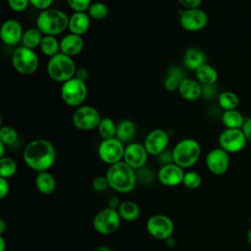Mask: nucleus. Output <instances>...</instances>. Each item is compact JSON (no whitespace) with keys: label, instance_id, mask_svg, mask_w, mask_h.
<instances>
[{"label":"nucleus","instance_id":"1","mask_svg":"<svg viewBox=\"0 0 251 251\" xmlns=\"http://www.w3.org/2000/svg\"><path fill=\"white\" fill-rule=\"evenodd\" d=\"M23 159L30 170L36 173L46 172L56 162V149L47 139H34L25 145Z\"/></svg>","mask_w":251,"mask_h":251},{"label":"nucleus","instance_id":"2","mask_svg":"<svg viewBox=\"0 0 251 251\" xmlns=\"http://www.w3.org/2000/svg\"><path fill=\"white\" fill-rule=\"evenodd\" d=\"M105 176L110 188L121 194L131 192L137 184L135 170L124 161L109 166Z\"/></svg>","mask_w":251,"mask_h":251},{"label":"nucleus","instance_id":"3","mask_svg":"<svg viewBox=\"0 0 251 251\" xmlns=\"http://www.w3.org/2000/svg\"><path fill=\"white\" fill-rule=\"evenodd\" d=\"M70 17L59 9L42 11L36 19V27L43 35H57L69 27Z\"/></svg>","mask_w":251,"mask_h":251},{"label":"nucleus","instance_id":"4","mask_svg":"<svg viewBox=\"0 0 251 251\" xmlns=\"http://www.w3.org/2000/svg\"><path fill=\"white\" fill-rule=\"evenodd\" d=\"M201 155V146L193 138H184L179 140L173 148L174 163L182 169H188L194 166Z\"/></svg>","mask_w":251,"mask_h":251},{"label":"nucleus","instance_id":"5","mask_svg":"<svg viewBox=\"0 0 251 251\" xmlns=\"http://www.w3.org/2000/svg\"><path fill=\"white\" fill-rule=\"evenodd\" d=\"M47 73L53 80L65 82L73 78L76 74L75 64L72 57L60 52L49 59Z\"/></svg>","mask_w":251,"mask_h":251},{"label":"nucleus","instance_id":"6","mask_svg":"<svg viewBox=\"0 0 251 251\" xmlns=\"http://www.w3.org/2000/svg\"><path fill=\"white\" fill-rule=\"evenodd\" d=\"M87 96V86L84 80L74 76L63 82L61 86V98L65 104L72 107H79Z\"/></svg>","mask_w":251,"mask_h":251},{"label":"nucleus","instance_id":"7","mask_svg":"<svg viewBox=\"0 0 251 251\" xmlns=\"http://www.w3.org/2000/svg\"><path fill=\"white\" fill-rule=\"evenodd\" d=\"M121 222L122 219L118 210L106 207L95 214L92 220V226L99 234L110 235L119 229Z\"/></svg>","mask_w":251,"mask_h":251},{"label":"nucleus","instance_id":"8","mask_svg":"<svg viewBox=\"0 0 251 251\" xmlns=\"http://www.w3.org/2000/svg\"><path fill=\"white\" fill-rule=\"evenodd\" d=\"M12 65L19 74L28 75L38 69L39 59L32 49L21 46L12 54Z\"/></svg>","mask_w":251,"mask_h":251},{"label":"nucleus","instance_id":"9","mask_svg":"<svg viewBox=\"0 0 251 251\" xmlns=\"http://www.w3.org/2000/svg\"><path fill=\"white\" fill-rule=\"evenodd\" d=\"M101 119V115L94 107L83 105L76 108L73 114L72 122L76 129L81 131H88L97 127Z\"/></svg>","mask_w":251,"mask_h":251},{"label":"nucleus","instance_id":"10","mask_svg":"<svg viewBox=\"0 0 251 251\" xmlns=\"http://www.w3.org/2000/svg\"><path fill=\"white\" fill-rule=\"evenodd\" d=\"M147 232L154 238L159 240H166L172 236L175 230L173 220L163 214H156L148 218L145 224Z\"/></svg>","mask_w":251,"mask_h":251},{"label":"nucleus","instance_id":"11","mask_svg":"<svg viewBox=\"0 0 251 251\" xmlns=\"http://www.w3.org/2000/svg\"><path fill=\"white\" fill-rule=\"evenodd\" d=\"M125 147L126 146H124V143L116 137L103 139L98 146V157L102 162L111 166L123 161Z\"/></svg>","mask_w":251,"mask_h":251},{"label":"nucleus","instance_id":"12","mask_svg":"<svg viewBox=\"0 0 251 251\" xmlns=\"http://www.w3.org/2000/svg\"><path fill=\"white\" fill-rule=\"evenodd\" d=\"M247 143V138L242 128H226L219 135V145L229 153L242 151Z\"/></svg>","mask_w":251,"mask_h":251},{"label":"nucleus","instance_id":"13","mask_svg":"<svg viewBox=\"0 0 251 251\" xmlns=\"http://www.w3.org/2000/svg\"><path fill=\"white\" fill-rule=\"evenodd\" d=\"M179 24L187 31H199L207 25L208 15L200 8L183 10L179 13Z\"/></svg>","mask_w":251,"mask_h":251},{"label":"nucleus","instance_id":"14","mask_svg":"<svg viewBox=\"0 0 251 251\" xmlns=\"http://www.w3.org/2000/svg\"><path fill=\"white\" fill-rule=\"evenodd\" d=\"M206 167L215 176H222L226 173L229 167V154L221 147L214 148L208 152L205 159Z\"/></svg>","mask_w":251,"mask_h":251},{"label":"nucleus","instance_id":"15","mask_svg":"<svg viewBox=\"0 0 251 251\" xmlns=\"http://www.w3.org/2000/svg\"><path fill=\"white\" fill-rule=\"evenodd\" d=\"M170 136L163 128H154L146 135L143 145L151 156H158L168 148Z\"/></svg>","mask_w":251,"mask_h":251},{"label":"nucleus","instance_id":"16","mask_svg":"<svg viewBox=\"0 0 251 251\" xmlns=\"http://www.w3.org/2000/svg\"><path fill=\"white\" fill-rule=\"evenodd\" d=\"M148 155L149 154L143 144L138 142H130L125 147L123 161L132 169L137 170L146 165Z\"/></svg>","mask_w":251,"mask_h":251},{"label":"nucleus","instance_id":"17","mask_svg":"<svg viewBox=\"0 0 251 251\" xmlns=\"http://www.w3.org/2000/svg\"><path fill=\"white\" fill-rule=\"evenodd\" d=\"M183 176V169L175 163L161 166L157 172V179L159 182L168 187L176 186L182 183Z\"/></svg>","mask_w":251,"mask_h":251},{"label":"nucleus","instance_id":"18","mask_svg":"<svg viewBox=\"0 0 251 251\" xmlns=\"http://www.w3.org/2000/svg\"><path fill=\"white\" fill-rule=\"evenodd\" d=\"M23 34L24 30L22 25L14 19L5 21L0 29L1 40L8 46L18 45L22 40Z\"/></svg>","mask_w":251,"mask_h":251},{"label":"nucleus","instance_id":"19","mask_svg":"<svg viewBox=\"0 0 251 251\" xmlns=\"http://www.w3.org/2000/svg\"><path fill=\"white\" fill-rule=\"evenodd\" d=\"M83 39L80 35L69 33L60 41V52L70 57L79 54L83 49Z\"/></svg>","mask_w":251,"mask_h":251},{"label":"nucleus","instance_id":"20","mask_svg":"<svg viewBox=\"0 0 251 251\" xmlns=\"http://www.w3.org/2000/svg\"><path fill=\"white\" fill-rule=\"evenodd\" d=\"M179 95L187 101H195L202 96V84L192 78H184L178 87Z\"/></svg>","mask_w":251,"mask_h":251},{"label":"nucleus","instance_id":"21","mask_svg":"<svg viewBox=\"0 0 251 251\" xmlns=\"http://www.w3.org/2000/svg\"><path fill=\"white\" fill-rule=\"evenodd\" d=\"M182 63L186 69L195 72L198 68L207 63V56L201 49L197 47H190L185 50Z\"/></svg>","mask_w":251,"mask_h":251},{"label":"nucleus","instance_id":"22","mask_svg":"<svg viewBox=\"0 0 251 251\" xmlns=\"http://www.w3.org/2000/svg\"><path fill=\"white\" fill-rule=\"evenodd\" d=\"M90 26V17L86 12H74L69 20V30L76 35L84 34Z\"/></svg>","mask_w":251,"mask_h":251},{"label":"nucleus","instance_id":"23","mask_svg":"<svg viewBox=\"0 0 251 251\" xmlns=\"http://www.w3.org/2000/svg\"><path fill=\"white\" fill-rule=\"evenodd\" d=\"M34 184L38 192L44 195H49L56 189V178L48 171L40 172L36 174Z\"/></svg>","mask_w":251,"mask_h":251},{"label":"nucleus","instance_id":"24","mask_svg":"<svg viewBox=\"0 0 251 251\" xmlns=\"http://www.w3.org/2000/svg\"><path fill=\"white\" fill-rule=\"evenodd\" d=\"M136 134V125L133 121L125 119L117 125L116 138L123 143H130Z\"/></svg>","mask_w":251,"mask_h":251},{"label":"nucleus","instance_id":"25","mask_svg":"<svg viewBox=\"0 0 251 251\" xmlns=\"http://www.w3.org/2000/svg\"><path fill=\"white\" fill-rule=\"evenodd\" d=\"M119 215L122 221L126 222H134L140 216L139 206L131 200H125L121 202V205L118 208Z\"/></svg>","mask_w":251,"mask_h":251},{"label":"nucleus","instance_id":"26","mask_svg":"<svg viewBox=\"0 0 251 251\" xmlns=\"http://www.w3.org/2000/svg\"><path fill=\"white\" fill-rule=\"evenodd\" d=\"M195 75L201 84H214L219 77L217 70L207 63L195 71Z\"/></svg>","mask_w":251,"mask_h":251},{"label":"nucleus","instance_id":"27","mask_svg":"<svg viewBox=\"0 0 251 251\" xmlns=\"http://www.w3.org/2000/svg\"><path fill=\"white\" fill-rule=\"evenodd\" d=\"M42 37H43V34L40 32V30L36 26L29 27L24 31V34L21 40L22 46L33 50L34 48L40 45Z\"/></svg>","mask_w":251,"mask_h":251},{"label":"nucleus","instance_id":"28","mask_svg":"<svg viewBox=\"0 0 251 251\" xmlns=\"http://www.w3.org/2000/svg\"><path fill=\"white\" fill-rule=\"evenodd\" d=\"M222 122L226 128H242L245 120L242 114L235 109L225 111L222 116Z\"/></svg>","mask_w":251,"mask_h":251},{"label":"nucleus","instance_id":"29","mask_svg":"<svg viewBox=\"0 0 251 251\" xmlns=\"http://www.w3.org/2000/svg\"><path fill=\"white\" fill-rule=\"evenodd\" d=\"M98 134L103 139H110L116 137L117 133V124L108 117H104L101 119L98 126H97Z\"/></svg>","mask_w":251,"mask_h":251},{"label":"nucleus","instance_id":"30","mask_svg":"<svg viewBox=\"0 0 251 251\" xmlns=\"http://www.w3.org/2000/svg\"><path fill=\"white\" fill-rule=\"evenodd\" d=\"M39 48L42 54L51 58L60 53V42L53 35H43Z\"/></svg>","mask_w":251,"mask_h":251},{"label":"nucleus","instance_id":"31","mask_svg":"<svg viewBox=\"0 0 251 251\" xmlns=\"http://www.w3.org/2000/svg\"><path fill=\"white\" fill-rule=\"evenodd\" d=\"M218 103L225 111L235 110L239 105V98L233 91L225 90L219 94Z\"/></svg>","mask_w":251,"mask_h":251},{"label":"nucleus","instance_id":"32","mask_svg":"<svg viewBox=\"0 0 251 251\" xmlns=\"http://www.w3.org/2000/svg\"><path fill=\"white\" fill-rule=\"evenodd\" d=\"M17 170L18 166L14 159L6 156L0 158V177L9 179L16 175Z\"/></svg>","mask_w":251,"mask_h":251},{"label":"nucleus","instance_id":"33","mask_svg":"<svg viewBox=\"0 0 251 251\" xmlns=\"http://www.w3.org/2000/svg\"><path fill=\"white\" fill-rule=\"evenodd\" d=\"M135 176L137 183L142 185L152 184L157 176V175H155V172L151 168L146 166L135 170Z\"/></svg>","mask_w":251,"mask_h":251},{"label":"nucleus","instance_id":"34","mask_svg":"<svg viewBox=\"0 0 251 251\" xmlns=\"http://www.w3.org/2000/svg\"><path fill=\"white\" fill-rule=\"evenodd\" d=\"M182 184L190 190H195L201 186L202 176L196 171H188L184 173Z\"/></svg>","mask_w":251,"mask_h":251},{"label":"nucleus","instance_id":"35","mask_svg":"<svg viewBox=\"0 0 251 251\" xmlns=\"http://www.w3.org/2000/svg\"><path fill=\"white\" fill-rule=\"evenodd\" d=\"M108 13L109 9L107 5L103 2H94L87 10V14L89 15V17L97 21L105 19L108 16Z\"/></svg>","mask_w":251,"mask_h":251},{"label":"nucleus","instance_id":"36","mask_svg":"<svg viewBox=\"0 0 251 251\" xmlns=\"http://www.w3.org/2000/svg\"><path fill=\"white\" fill-rule=\"evenodd\" d=\"M18 140V131L11 126H4L0 128V141L6 146L14 145Z\"/></svg>","mask_w":251,"mask_h":251},{"label":"nucleus","instance_id":"37","mask_svg":"<svg viewBox=\"0 0 251 251\" xmlns=\"http://www.w3.org/2000/svg\"><path fill=\"white\" fill-rule=\"evenodd\" d=\"M74 12H85L92 4V0H66Z\"/></svg>","mask_w":251,"mask_h":251},{"label":"nucleus","instance_id":"38","mask_svg":"<svg viewBox=\"0 0 251 251\" xmlns=\"http://www.w3.org/2000/svg\"><path fill=\"white\" fill-rule=\"evenodd\" d=\"M91 186L96 192H104L110 187L106 176H98L94 177L91 182Z\"/></svg>","mask_w":251,"mask_h":251},{"label":"nucleus","instance_id":"39","mask_svg":"<svg viewBox=\"0 0 251 251\" xmlns=\"http://www.w3.org/2000/svg\"><path fill=\"white\" fill-rule=\"evenodd\" d=\"M181 80L175 76V75H167L165 80H164V87L167 91H176V90H178V87H179V84H180Z\"/></svg>","mask_w":251,"mask_h":251},{"label":"nucleus","instance_id":"40","mask_svg":"<svg viewBox=\"0 0 251 251\" xmlns=\"http://www.w3.org/2000/svg\"><path fill=\"white\" fill-rule=\"evenodd\" d=\"M29 4V0H8L9 7L15 12L25 11Z\"/></svg>","mask_w":251,"mask_h":251},{"label":"nucleus","instance_id":"41","mask_svg":"<svg viewBox=\"0 0 251 251\" xmlns=\"http://www.w3.org/2000/svg\"><path fill=\"white\" fill-rule=\"evenodd\" d=\"M158 162L161 164V166L164 165H169V164H173L174 163V156H173V150L170 149H166L163 152H161L158 156Z\"/></svg>","mask_w":251,"mask_h":251},{"label":"nucleus","instance_id":"42","mask_svg":"<svg viewBox=\"0 0 251 251\" xmlns=\"http://www.w3.org/2000/svg\"><path fill=\"white\" fill-rule=\"evenodd\" d=\"M29 3L34 8L44 11L50 8V6L53 3V0H29Z\"/></svg>","mask_w":251,"mask_h":251},{"label":"nucleus","instance_id":"43","mask_svg":"<svg viewBox=\"0 0 251 251\" xmlns=\"http://www.w3.org/2000/svg\"><path fill=\"white\" fill-rule=\"evenodd\" d=\"M203 0H177V2L185 8V10L188 9H198L200 8Z\"/></svg>","mask_w":251,"mask_h":251},{"label":"nucleus","instance_id":"44","mask_svg":"<svg viewBox=\"0 0 251 251\" xmlns=\"http://www.w3.org/2000/svg\"><path fill=\"white\" fill-rule=\"evenodd\" d=\"M10 192V183L7 178L0 177V198L4 199Z\"/></svg>","mask_w":251,"mask_h":251},{"label":"nucleus","instance_id":"45","mask_svg":"<svg viewBox=\"0 0 251 251\" xmlns=\"http://www.w3.org/2000/svg\"><path fill=\"white\" fill-rule=\"evenodd\" d=\"M167 75H175V76L178 77L180 80H183L184 78H186V77H185V72H184L181 68H179V67H177V66H173V67H171V68L169 69Z\"/></svg>","mask_w":251,"mask_h":251},{"label":"nucleus","instance_id":"46","mask_svg":"<svg viewBox=\"0 0 251 251\" xmlns=\"http://www.w3.org/2000/svg\"><path fill=\"white\" fill-rule=\"evenodd\" d=\"M242 130L247 138V141L251 142V117L248 118L247 120H245Z\"/></svg>","mask_w":251,"mask_h":251},{"label":"nucleus","instance_id":"47","mask_svg":"<svg viewBox=\"0 0 251 251\" xmlns=\"http://www.w3.org/2000/svg\"><path fill=\"white\" fill-rule=\"evenodd\" d=\"M121 200L118 196H111L109 199H108V206L109 208H112V209H115V210H118L119 206L121 205Z\"/></svg>","mask_w":251,"mask_h":251},{"label":"nucleus","instance_id":"48","mask_svg":"<svg viewBox=\"0 0 251 251\" xmlns=\"http://www.w3.org/2000/svg\"><path fill=\"white\" fill-rule=\"evenodd\" d=\"M165 242H166V245H167L168 247H175L176 244V237H175L174 235H172V236L168 237V238L165 240Z\"/></svg>","mask_w":251,"mask_h":251},{"label":"nucleus","instance_id":"49","mask_svg":"<svg viewBox=\"0 0 251 251\" xmlns=\"http://www.w3.org/2000/svg\"><path fill=\"white\" fill-rule=\"evenodd\" d=\"M6 240L3 236V234H0V251H6Z\"/></svg>","mask_w":251,"mask_h":251},{"label":"nucleus","instance_id":"50","mask_svg":"<svg viewBox=\"0 0 251 251\" xmlns=\"http://www.w3.org/2000/svg\"><path fill=\"white\" fill-rule=\"evenodd\" d=\"M7 227V224L5 222L4 219H0V234H3L6 230Z\"/></svg>","mask_w":251,"mask_h":251},{"label":"nucleus","instance_id":"51","mask_svg":"<svg viewBox=\"0 0 251 251\" xmlns=\"http://www.w3.org/2000/svg\"><path fill=\"white\" fill-rule=\"evenodd\" d=\"M94 251H113V249L106 245H100L94 249Z\"/></svg>","mask_w":251,"mask_h":251},{"label":"nucleus","instance_id":"52","mask_svg":"<svg viewBox=\"0 0 251 251\" xmlns=\"http://www.w3.org/2000/svg\"><path fill=\"white\" fill-rule=\"evenodd\" d=\"M5 147L6 145L0 141V158L5 157Z\"/></svg>","mask_w":251,"mask_h":251},{"label":"nucleus","instance_id":"53","mask_svg":"<svg viewBox=\"0 0 251 251\" xmlns=\"http://www.w3.org/2000/svg\"><path fill=\"white\" fill-rule=\"evenodd\" d=\"M246 239H247V242L249 243V245L251 246V227L248 229L247 231V234H246Z\"/></svg>","mask_w":251,"mask_h":251}]
</instances>
